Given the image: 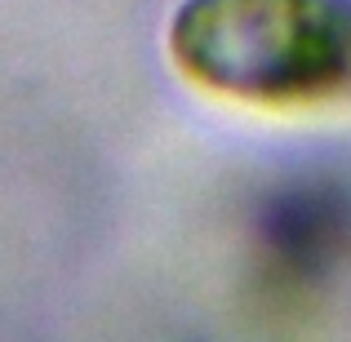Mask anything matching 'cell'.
<instances>
[{
	"label": "cell",
	"instance_id": "obj_1",
	"mask_svg": "<svg viewBox=\"0 0 351 342\" xmlns=\"http://www.w3.org/2000/svg\"><path fill=\"white\" fill-rule=\"evenodd\" d=\"M169 58L240 103H351V0H182Z\"/></svg>",
	"mask_w": 351,
	"mask_h": 342
}]
</instances>
